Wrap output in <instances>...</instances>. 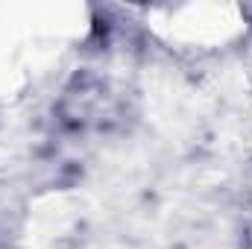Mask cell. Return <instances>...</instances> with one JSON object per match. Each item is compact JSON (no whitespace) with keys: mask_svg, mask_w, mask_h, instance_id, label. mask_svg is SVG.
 Listing matches in <instances>:
<instances>
[{"mask_svg":"<svg viewBox=\"0 0 252 249\" xmlns=\"http://www.w3.org/2000/svg\"><path fill=\"white\" fill-rule=\"evenodd\" d=\"M18 79H21L18 59H15V53H12V47L0 38V97H9V94L18 88Z\"/></svg>","mask_w":252,"mask_h":249,"instance_id":"obj_1","label":"cell"}]
</instances>
